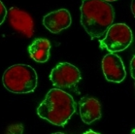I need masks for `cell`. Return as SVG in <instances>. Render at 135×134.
Wrapping results in <instances>:
<instances>
[{"label":"cell","instance_id":"obj_1","mask_svg":"<svg viewBox=\"0 0 135 134\" xmlns=\"http://www.w3.org/2000/svg\"><path fill=\"white\" fill-rule=\"evenodd\" d=\"M80 11L81 24L91 39L100 37L114 20L113 6L104 0H82Z\"/></svg>","mask_w":135,"mask_h":134},{"label":"cell","instance_id":"obj_2","mask_svg":"<svg viewBox=\"0 0 135 134\" xmlns=\"http://www.w3.org/2000/svg\"><path fill=\"white\" fill-rule=\"evenodd\" d=\"M76 107L73 97L62 89L53 88L37 107V115L57 126H65Z\"/></svg>","mask_w":135,"mask_h":134},{"label":"cell","instance_id":"obj_3","mask_svg":"<svg viewBox=\"0 0 135 134\" xmlns=\"http://www.w3.org/2000/svg\"><path fill=\"white\" fill-rule=\"evenodd\" d=\"M5 88L16 94H27L37 87V74L28 65H14L9 67L3 75Z\"/></svg>","mask_w":135,"mask_h":134},{"label":"cell","instance_id":"obj_4","mask_svg":"<svg viewBox=\"0 0 135 134\" xmlns=\"http://www.w3.org/2000/svg\"><path fill=\"white\" fill-rule=\"evenodd\" d=\"M132 41V31L126 24L115 23L108 28L105 38L100 41V46L101 48H106L108 52L114 53L126 49Z\"/></svg>","mask_w":135,"mask_h":134},{"label":"cell","instance_id":"obj_5","mask_svg":"<svg viewBox=\"0 0 135 134\" xmlns=\"http://www.w3.org/2000/svg\"><path fill=\"white\" fill-rule=\"evenodd\" d=\"M50 79L58 89L70 88L81 80L79 70L68 62L58 63L51 71Z\"/></svg>","mask_w":135,"mask_h":134},{"label":"cell","instance_id":"obj_6","mask_svg":"<svg viewBox=\"0 0 135 134\" xmlns=\"http://www.w3.org/2000/svg\"><path fill=\"white\" fill-rule=\"evenodd\" d=\"M7 19L14 30L31 38L34 33V22L28 12L17 7H11L7 12Z\"/></svg>","mask_w":135,"mask_h":134},{"label":"cell","instance_id":"obj_7","mask_svg":"<svg viewBox=\"0 0 135 134\" xmlns=\"http://www.w3.org/2000/svg\"><path fill=\"white\" fill-rule=\"evenodd\" d=\"M102 70L108 82L120 83L126 77V71L122 59L117 54H106L102 60Z\"/></svg>","mask_w":135,"mask_h":134},{"label":"cell","instance_id":"obj_8","mask_svg":"<svg viewBox=\"0 0 135 134\" xmlns=\"http://www.w3.org/2000/svg\"><path fill=\"white\" fill-rule=\"evenodd\" d=\"M44 26L53 33H59L71 24V16L66 9H59L47 14L43 18Z\"/></svg>","mask_w":135,"mask_h":134},{"label":"cell","instance_id":"obj_9","mask_svg":"<svg viewBox=\"0 0 135 134\" xmlns=\"http://www.w3.org/2000/svg\"><path fill=\"white\" fill-rule=\"evenodd\" d=\"M79 112L82 120L90 125L101 118V105L100 102L91 97H83L79 103Z\"/></svg>","mask_w":135,"mask_h":134},{"label":"cell","instance_id":"obj_10","mask_svg":"<svg viewBox=\"0 0 135 134\" xmlns=\"http://www.w3.org/2000/svg\"><path fill=\"white\" fill-rule=\"evenodd\" d=\"M51 44L50 42L45 38L36 39L28 46V53L32 59L36 62H46L50 58V51Z\"/></svg>","mask_w":135,"mask_h":134},{"label":"cell","instance_id":"obj_11","mask_svg":"<svg viewBox=\"0 0 135 134\" xmlns=\"http://www.w3.org/2000/svg\"><path fill=\"white\" fill-rule=\"evenodd\" d=\"M23 126L21 124H14L7 127L5 134H23Z\"/></svg>","mask_w":135,"mask_h":134},{"label":"cell","instance_id":"obj_12","mask_svg":"<svg viewBox=\"0 0 135 134\" xmlns=\"http://www.w3.org/2000/svg\"><path fill=\"white\" fill-rule=\"evenodd\" d=\"M7 15V11L3 5V3L0 1V25L4 22L6 16Z\"/></svg>","mask_w":135,"mask_h":134},{"label":"cell","instance_id":"obj_13","mask_svg":"<svg viewBox=\"0 0 135 134\" xmlns=\"http://www.w3.org/2000/svg\"><path fill=\"white\" fill-rule=\"evenodd\" d=\"M130 70H131V76L132 78H134V57L132 58V61H131V66H130Z\"/></svg>","mask_w":135,"mask_h":134},{"label":"cell","instance_id":"obj_14","mask_svg":"<svg viewBox=\"0 0 135 134\" xmlns=\"http://www.w3.org/2000/svg\"><path fill=\"white\" fill-rule=\"evenodd\" d=\"M131 11H132V13L134 16L135 13V10H134V0H132V3H131Z\"/></svg>","mask_w":135,"mask_h":134},{"label":"cell","instance_id":"obj_15","mask_svg":"<svg viewBox=\"0 0 135 134\" xmlns=\"http://www.w3.org/2000/svg\"><path fill=\"white\" fill-rule=\"evenodd\" d=\"M83 134H100V133H98V132H94V131H92V130H88V131H87V132H85Z\"/></svg>","mask_w":135,"mask_h":134},{"label":"cell","instance_id":"obj_16","mask_svg":"<svg viewBox=\"0 0 135 134\" xmlns=\"http://www.w3.org/2000/svg\"><path fill=\"white\" fill-rule=\"evenodd\" d=\"M105 2H114V1H117V0H104Z\"/></svg>","mask_w":135,"mask_h":134},{"label":"cell","instance_id":"obj_17","mask_svg":"<svg viewBox=\"0 0 135 134\" xmlns=\"http://www.w3.org/2000/svg\"><path fill=\"white\" fill-rule=\"evenodd\" d=\"M53 134H65L63 132H55V133H53Z\"/></svg>","mask_w":135,"mask_h":134}]
</instances>
